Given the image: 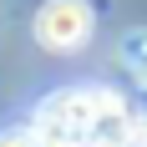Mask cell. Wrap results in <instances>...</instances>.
<instances>
[{
	"mask_svg": "<svg viewBox=\"0 0 147 147\" xmlns=\"http://www.w3.org/2000/svg\"><path fill=\"white\" fill-rule=\"evenodd\" d=\"M122 66H132L137 76H147V30H127L122 36Z\"/></svg>",
	"mask_w": 147,
	"mask_h": 147,
	"instance_id": "7a4b0ae2",
	"label": "cell"
},
{
	"mask_svg": "<svg viewBox=\"0 0 147 147\" xmlns=\"http://www.w3.org/2000/svg\"><path fill=\"white\" fill-rule=\"evenodd\" d=\"M0 147H46V137L36 127H10V132H0Z\"/></svg>",
	"mask_w": 147,
	"mask_h": 147,
	"instance_id": "3957f363",
	"label": "cell"
},
{
	"mask_svg": "<svg viewBox=\"0 0 147 147\" xmlns=\"http://www.w3.org/2000/svg\"><path fill=\"white\" fill-rule=\"evenodd\" d=\"M91 36V5L86 0H46L36 10V41L46 51H76Z\"/></svg>",
	"mask_w": 147,
	"mask_h": 147,
	"instance_id": "6da1fadb",
	"label": "cell"
}]
</instances>
